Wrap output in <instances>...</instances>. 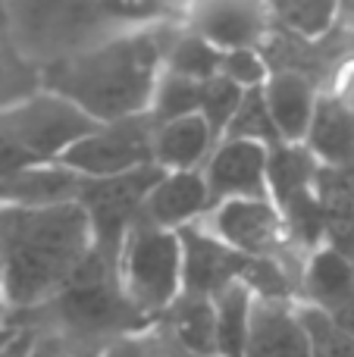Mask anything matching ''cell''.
I'll return each instance as SVG.
<instances>
[{
    "label": "cell",
    "instance_id": "5b68a950",
    "mask_svg": "<svg viewBox=\"0 0 354 357\" xmlns=\"http://www.w3.org/2000/svg\"><path fill=\"white\" fill-rule=\"evenodd\" d=\"M154 119L132 116L116 123H98L85 138L63 154V163L82 178H116L154 167Z\"/></svg>",
    "mask_w": 354,
    "mask_h": 357
},
{
    "label": "cell",
    "instance_id": "7c38bea8",
    "mask_svg": "<svg viewBox=\"0 0 354 357\" xmlns=\"http://www.w3.org/2000/svg\"><path fill=\"white\" fill-rule=\"evenodd\" d=\"M263 100H267V110L279 132V142L307 144V135H311L320 110V94L311 75L298 73V69L270 73L267 85H263Z\"/></svg>",
    "mask_w": 354,
    "mask_h": 357
},
{
    "label": "cell",
    "instance_id": "d6a6232c",
    "mask_svg": "<svg viewBox=\"0 0 354 357\" xmlns=\"http://www.w3.org/2000/svg\"><path fill=\"white\" fill-rule=\"evenodd\" d=\"M13 310H10V301H6V289H3V273H0V329L3 326H13Z\"/></svg>",
    "mask_w": 354,
    "mask_h": 357
},
{
    "label": "cell",
    "instance_id": "d6986e66",
    "mask_svg": "<svg viewBox=\"0 0 354 357\" xmlns=\"http://www.w3.org/2000/svg\"><path fill=\"white\" fill-rule=\"evenodd\" d=\"M257 295L248 282H236L213 298L217 310V348L220 357H245L251 333V314H254Z\"/></svg>",
    "mask_w": 354,
    "mask_h": 357
},
{
    "label": "cell",
    "instance_id": "4dcf8cb0",
    "mask_svg": "<svg viewBox=\"0 0 354 357\" xmlns=\"http://www.w3.org/2000/svg\"><path fill=\"white\" fill-rule=\"evenodd\" d=\"M330 320H336L339 326L345 329V333H351L354 335V289L348 291V295L342 298V301H336L330 310H323Z\"/></svg>",
    "mask_w": 354,
    "mask_h": 357
},
{
    "label": "cell",
    "instance_id": "9a60e30c",
    "mask_svg": "<svg viewBox=\"0 0 354 357\" xmlns=\"http://www.w3.org/2000/svg\"><path fill=\"white\" fill-rule=\"evenodd\" d=\"M154 126V167L163 173H198L220 144L201 113Z\"/></svg>",
    "mask_w": 354,
    "mask_h": 357
},
{
    "label": "cell",
    "instance_id": "3957f363",
    "mask_svg": "<svg viewBox=\"0 0 354 357\" xmlns=\"http://www.w3.org/2000/svg\"><path fill=\"white\" fill-rule=\"evenodd\" d=\"M98 123L66 98L41 88L29 100L0 113V185L31 167L63 160L79 138Z\"/></svg>",
    "mask_w": 354,
    "mask_h": 357
},
{
    "label": "cell",
    "instance_id": "cb8c5ba5",
    "mask_svg": "<svg viewBox=\"0 0 354 357\" xmlns=\"http://www.w3.org/2000/svg\"><path fill=\"white\" fill-rule=\"evenodd\" d=\"M201 88H204V82L182 79V75H173L163 69L154 100H151V119L154 123H169V119H182V116H198Z\"/></svg>",
    "mask_w": 354,
    "mask_h": 357
},
{
    "label": "cell",
    "instance_id": "52a82bcc",
    "mask_svg": "<svg viewBox=\"0 0 354 357\" xmlns=\"http://www.w3.org/2000/svg\"><path fill=\"white\" fill-rule=\"evenodd\" d=\"M201 229H207L220 245L236 251L238 257L257 260V264L288 266V251H295L286 216L270 197L217 204L201 222Z\"/></svg>",
    "mask_w": 354,
    "mask_h": 357
},
{
    "label": "cell",
    "instance_id": "ba28073f",
    "mask_svg": "<svg viewBox=\"0 0 354 357\" xmlns=\"http://www.w3.org/2000/svg\"><path fill=\"white\" fill-rule=\"evenodd\" d=\"M182 25L213 44L220 54L257 50L273 29V10L267 3H238V0L192 3L182 13Z\"/></svg>",
    "mask_w": 354,
    "mask_h": 357
},
{
    "label": "cell",
    "instance_id": "4fadbf2b",
    "mask_svg": "<svg viewBox=\"0 0 354 357\" xmlns=\"http://www.w3.org/2000/svg\"><path fill=\"white\" fill-rule=\"evenodd\" d=\"M245 357H311L301 304L292 298H257Z\"/></svg>",
    "mask_w": 354,
    "mask_h": 357
},
{
    "label": "cell",
    "instance_id": "30bf717a",
    "mask_svg": "<svg viewBox=\"0 0 354 357\" xmlns=\"http://www.w3.org/2000/svg\"><path fill=\"white\" fill-rule=\"evenodd\" d=\"M182 251H185V295L194 298L213 301L229 285L248 282L254 270V260L238 257L201 226L182 232Z\"/></svg>",
    "mask_w": 354,
    "mask_h": 357
},
{
    "label": "cell",
    "instance_id": "f546056e",
    "mask_svg": "<svg viewBox=\"0 0 354 357\" xmlns=\"http://www.w3.org/2000/svg\"><path fill=\"white\" fill-rule=\"evenodd\" d=\"M31 333H35V339H31L29 357H72L69 345L56 333H47V329H31Z\"/></svg>",
    "mask_w": 354,
    "mask_h": 357
},
{
    "label": "cell",
    "instance_id": "603a6c76",
    "mask_svg": "<svg viewBox=\"0 0 354 357\" xmlns=\"http://www.w3.org/2000/svg\"><path fill=\"white\" fill-rule=\"evenodd\" d=\"M270 10H273V22H279L286 31L305 41L323 38L342 13L336 3H326V0H292V3H276Z\"/></svg>",
    "mask_w": 354,
    "mask_h": 357
},
{
    "label": "cell",
    "instance_id": "e0dca14e",
    "mask_svg": "<svg viewBox=\"0 0 354 357\" xmlns=\"http://www.w3.org/2000/svg\"><path fill=\"white\" fill-rule=\"evenodd\" d=\"M314 195L323 210L330 245L351 254L354 248V178L342 167H320L314 178Z\"/></svg>",
    "mask_w": 354,
    "mask_h": 357
},
{
    "label": "cell",
    "instance_id": "44dd1931",
    "mask_svg": "<svg viewBox=\"0 0 354 357\" xmlns=\"http://www.w3.org/2000/svg\"><path fill=\"white\" fill-rule=\"evenodd\" d=\"M163 69L173 75H182V79H192V82H210L223 69V54L213 44H207L204 38L192 35L185 25H179V31L173 35V41L167 47Z\"/></svg>",
    "mask_w": 354,
    "mask_h": 357
},
{
    "label": "cell",
    "instance_id": "5bb4252c",
    "mask_svg": "<svg viewBox=\"0 0 354 357\" xmlns=\"http://www.w3.org/2000/svg\"><path fill=\"white\" fill-rule=\"evenodd\" d=\"M88 178H82L75 169H69L63 160L31 167L25 173L6 178L0 185V207L19 210H47L63 204H79Z\"/></svg>",
    "mask_w": 354,
    "mask_h": 357
},
{
    "label": "cell",
    "instance_id": "7402d4cb",
    "mask_svg": "<svg viewBox=\"0 0 354 357\" xmlns=\"http://www.w3.org/2000/svg\"><path fill=\"white\" fill-rule=\"evenodd\" d=\"M41 88V66H35L13 41H0V113L29 100Z\"/></svg>",
    "mask_w": 354,
    "mask_h": 357
},
{
    "label": "cell",
    "instance_id": "2e32d148",
    "mask_svg": "<svg viewBox=\"0 0 354 357\" xmlns=\"http://www.w3.org/2000/svg\"><path fill=\"white\" fill-rule=\"evenodd\" d=\"M169 345L185 354H220L217 348V310L210 298L182 295L167 314L157 320Z\"/></svg>",
    "mask_w": 354,
    "mask_h": 357
},
{
    "label": "cell",
    "instance_id": "d4e9b609",
    "mask_svg": "<svg viewBox=\"0 0 354 357\" xmlns=\"http://www.w3.org/2000/svg\"><path fill=\"white\" fill-rule=\"evenodd\" d=\"M226 138H238V142H254L263 144V148H276L279 142V132L273 126V116L267 110V100H263V88H254V91H245L242 107H238L236 119H232Z\"/></svg>",
    "mask_w": 354,
    "mask_h": 357
},
{
    "label": "cell",
    "instance_id": "1f68e13d",
    "mask_svg": "<svg viewBox=\"0 0 354 357\" xmlns=\"http://www.w3.org/2000/svg\"><path fill=\"white\" fill-rule=\"evenodd\" d=\"M31 339H35V333H31V329H22V333H19L16 339H13L10 345L3 348V351H0V357H29Z\"/></svg>",
    "mask_w": 354,
    "mask_h": 357
},
{
    "label": "cell",
    "instance_id": "277c9868",
    "mask_svg": "<svg viewBox=\"0 0 354 357\" xmlns=\"http://www.w3.org/2000/svg\"><path fill=\"white\" fill-rule=\"evenodd\" d=\"M116 282L125 301L144 320L157 323L185 295L182 232H167L144 220L132 226L116 254Z\"/></svg>",
    "mask_w": 354,
    "mask_h": 357
},
{
    "label": "cell",
    "instance_id": "7a4b0ae2",
    "mask_svg": "<svg viewBox=\"0 0 354 357\" xmlns=\"http://www.w3.org/2000/svg\"><path fill=\"white\" fill-rule=\"evenodd\" d=\"M91 257L94 232L79 204L47 210L0 207V273L13 320L60 298Z\"/></svg>",
    "mask_w": 354,
    "mask_h": 357
},
{
    "label": "cell",
    "instance_id": "ffe728a7",
    "mask_svg": "<svg viewBox=\"0 0 354 357\" xmlns=\"http://www.w3.org/2000/svg\"><path fill=\"white\" fill-rule=\"evenodd\" d=\"M307 148L317 154L323 167H342L348 169L351 148H354V123L345 107L320 98V110L314 119V129L307 135Z\"/></svg>",
    "mask_w": 354,
    "mask_h": 357
},
{
    "label": "cell",
    "instance_id": "f1b7e54d",
    "mask_svg": "<svg viewBox=\"0 0 354 357\" xmlns=\"http://www.w3.org/2000/svg\"><path fill=\"white\" fill-rule=\"evenodd\" d=\"M169 351H173V345L154 323V326L141 329V333H132L125 339L113 342L100 357H169Z\"/></svg>",
    "mask_w": 354,
    "mask_h": 357
},
{
    "label": "cell",
    "instance_id": "8992f818",
    "mask_svg": "<svg viewBox=\"0 0 354 357\" xmlns=\"http://www.w3.org/2000/svg\"><path fill=\"white\" fill-rule=\"evenodd\" d=\"M160 176H163L160 167H148L116 178L88 182L85 191H82L79 207L85 210L88 222H91L94 251L104 260H110L113 266H116V254L123 248L125 235L132 232V226L141 222L144 201H148L151 188L157 185Z\"/></svg>",
    "mask_w": 354,
    "mask_h": 357
},
{
    "label": "cell",
    "instance_id": "836d02e7",
    "mask_svg": "<svg viewBox=\"0 0 354 357\" xmlns=\"http://www.w3.org/2000/svg\"><path fill=\"white\" fill-rule=\"evenodd\" d=\"M19 333H22V329H19V326H3V329H0V351H3V348L10 345V342L16 339Z\"/></svg>",
    "mask_w": 354,
    "mask_h": 357
},
{
    "label": "cell",
    "instance_id": "ac0fdd59",
    "mask_svg": "<svg viewBox=\"0 0 354 357\" xmlns=\"http://www.w3.org/2000/svg\"><path fill=\"white\" fill-rule=\"evenodd\" d=\"M320 167L323 163L317 160V154L307 144H276V148H270V163H267L270 201L276 207H282L292 197L311 191Z\"/></svg>",
    "mask_w": 354,
    "mask_h": 357
},
{
    "label": "cell",
    "instance_id": "6da1fadb",
    "mask_svg": "<svg viewBox=\"0 0 354 357\" xmlns=\"http://www.w3.org/2000/svg\"><path fill=\"white\" fill-rule=\"evenodd\" d=\"M179 22H163L151 29H132L79 50L60 63L41 69L44 88L72 107H79L91 123L148 116L163 60Z\"/></svg>",
    "mask_w": 354,
    "mask_h": 357
},
{
    "label": "cell",
    "instance_id": "e575fe53",
    "mask_svg": "<svg viewBox=\"0 0 354 357\" xmlns=\"http://www.w3.org/2000/svg\"><path fill=\"white\" fill-rule=\"evenodd\" d=\"M169 357H220V354H185V351H179V348H173Z\"/></svg>",
    "mask_w": 354,
    "mask_h": 357
},
{
    "label": "cell",
    "instance_id": "9c48e42d",
    "mask_svg": "<svg viewBox=\"0 0 354 357\" xmlns=\"http://www.w3.org/2000/svg\"><path fill=\"white\" fill-rule=\"evenodd\" d=\"M267 163L270 148L254 142H238V138H223L204 167L213 207L226 201H263V197H270Z\"/></svg>",
    "mask_w": 354,
    "mask_h": 357
},
{
    "label": "cell",
    "instance_id": "484cf974",
    "mask_svg": "<svg viewBox=\"0 0 354 357\" xmlns=\"http://www.w3.org/2000/svg\"><path fill=\"white\" fill-rule=\"evenodd\" d=\"M242 98H245L242 88L232 85L223 75L204 82V88H201V116H204V123L210 126V132L217 135V142L226 138L238 107H242Z\"/></svg>",
    "mask_w": 354,
    "mask_h": 357
},
{
    "label": "cell",
    "instance_id": "8fae6325",
    "mask_svg": "<svg viewBox=\"0 0 354 357\" xmlns=\"http://www.w3.org/2000/svg\"><path fill=\"white\" fill-rule=\"evenodd\" d=\"M213 197L207 188L204 169L198 173H163L144 201L141 220L167 232H185L207 220Z\"/></svg>",
    "mask_w": 354,
    "mask_h": 357
},
{
    "label": "cell",
    "instance_id": "4316f807",
    "mask_svg": "<svg viewBox=\"0 0 354 357\" xmlns=\"http://www.w3.org/2000/svg\"><path fill=\"white\" fill-rule=\"evenodd\" d=\"M301 323L307 329L311 357H354V335L345 333L323 310L301 304Z\"/></svg>",
    "mask_w": 354,
    "mask_h": 357
},
{
    "label": "cell",
    "instance_id": "83f0119b",
    "mask_svg": "<svg viewBox=\"0 0 354 357\" xmlns=\"http://www.w3.org/2000/svg\"><path fill=\"white\" fill-rule=\"evenodd\" d=\"M273 69L267 66V60L261 56V50H236V54H223V69L220 75L229 79L232 85H238L242 91H254L263 88Z\"/></svg>",
    "mask_w": 354,
    "mask_h": 357
}]
</instances>
